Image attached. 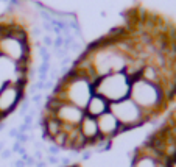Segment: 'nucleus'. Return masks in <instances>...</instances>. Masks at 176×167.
<instances>
[{"label": "nucleus", "instance_id": "obj_6", "mask_svg": "<svg viewBox=\"0 0 176 167\" xmlns=\"http://www.w3.org/2000/svg\"><path fill=\"white\" fill-rule=\"evenodd\" d=\"M25 97V85L6 80L0 85V119H5L19 108Z\"/></svg>", "mask_w": 176, "mask_h": 167}, {"label": "nucleus", "instance_id": "obj_8", "mask_svg": "<svg viewBox=\"0 0 176 167\" xmlns=\"http://www.w3.org/2000/svg\"><path fill=\"white\" fill-rule=\"evenodd\" d=\"M78 130H80L81 136L86 139L87 147H92V145L98 141V137H100V134H98V127H97V119L90 117L87 114H84L83 120L80 122Z\"/></svg>", "mask_w": 176, "mask_h": 167}, {"label": "nucleus", "instance_id": "obj_11", "mask_svg": "<svg viewBox=\"0 0 176 167\" xmlns=\"http://www.w3.org/2000/svg\"><path fill=\"white\" fill-rule=\"evenodd\" d=\"M11 155H13V152L8 150V148H3V150L0 152V158H2V159H10Z\"/></svg>", "mask_w": 176, "mask_h": 167}, {"label": "nucleus", "instance_id": "obj_18", "mask_svg": "<svg viewBox=\"0 0 176 167\" xmlns=\"http://www.w3.org/2000/svg\"><path fill=\"white\" fill-rule=\"evenodd\" d=\"M0 120H2V119H0Z\"/></svg>", "mask_w": 176, "mask_h": 167}, {"label": "nucleus", "instance_id": "obj_3", "mask_svg": "<svg viewBox=\"0 0 176 167\" xmlns=\"http://www.w3.org/2000/svg\"><path fill=\"white\" fill-rule=\"evenodd\" d=\"M131 81L133 80L125 72L109 73V75L97 78V81L94 83V92L105 97L109 103H114V101L129 97Z\"/></svg>", "mask_w": 176, "mask_h": 167}, {"label": "nucleus", "instance_id": "obj_10", "mask_svg": "<svg viewBox=\"0 0 176 167\" xmlns=\"http://www.w3.org/2000/svg\"><path fill=\"white\" fill-rule=\"evenodd\" d=\"M59 150H61V148L53 144V145L49 147V155H52V156H58V155H59Z\"/></svg>", "mask_w": 176, "mask_h": 167}, {"label": "nucleus", "instance_id": "obj_12", "mask_svg": "<svg viewBox=\"0 0 176 167\" xmlns=\"http://www.w3.org/2000/svg\"><path fill=\"white\" fill-rule=\"evenodd\" d=\"M58 162H59V158H58V156H52V155H49V158H47V164L56 165Z\"/></svg>", "mask_w": 176, "mask_h": 167}, {"label": "nucleus", "instance_id": "obj_9", "mask_svg": "<svg viewBox=\"0 0 176 167\" xmlns=\"http://www.w3.org/2000/svg\"><path fill=\"white\" fill-rule=\"evenodd\" d=\"M108 111H109V101L105 97H101V95H98V94H95V92H94V95L89 98L87 105L84 108V114L97 119L101 114L108 113Z\"/></svg>", "mask_w": 176, "mask_h": 167}, {"label": "nucleus", "instance_id": "obj_15", "mask_svg": "<svg viewBox=\"0 0 176 167\" xmlns=\"http://www.w3.org/2000/svg\"><path fill=\"white\" fill-rule=\"evenodd\" d=\"M34 167H49V164H47V161H36Z\"/></svg>", "mask_w": 176, "mask_h": 167}, {"label": "nucleus", "instance_id": "obj_14", "mask_svg": "<svg viewBox=\"0 0 176 167\" xmlns=\"http://www.w3.org/2000/svg\"><path fill=\"white\" fill-rule=\"evenodd\" d=\"M31 100H33V103H39V101L42 100V95L39 94V92H36V94L31 97Z\"/></svg>", "mask_w": 176, "mask_h": 167}, {"label": "nucleus", "instance_id": "obj_2", "mask_svg": "<svg viewBox=\"0 0 176 167\" xmlns=\"http://www.w3.org/2000/svg\"><path fill=\"white\" fill-rule=\"evenodd\" d=\"M129 98L139 108L143 109V113L150 117V120L154 119L156 116H159L167 108V103H168L161 86L153 85V83L145 81L142 78H136L131 81Z\"/></svg>", "mask_w": 176, "mask_h": 167}, {"label": "nucleus", "instance_id": "obj_5", "mask_svg": "<svg viewBox=\"0 0 176 167\" xmlns=\"http://www.w3.org/2000/svg\"><path fill=\"white\" fill-rule=\"evenodd\" d=\"M0 56L8 59L16 66L28 67L30 63V42L20 41L11 34H3L0 38Z\"/></svg>", "mask_w": 176, "mask_h": 167}, {"label": "nucleus", "instance_id": "obj_16", "mask_svg": "<svg viewBox=\"0 0 176 167\" xmlns=\"http://www.w3.org/2000/svg\"><path fill=\"white\" fill-rule=\"evenodd\" d=\"M14 167H25V162H24L22 159H17V161L14 162Z\"/></svg>", "mask_w": 176, "mask_h": 167}, {"label": "nucleus", "instance_id": "obj_17", "mask_svg": "<svg viewBox=\"0 0 176 167\" xmlns=\"http://www.w3.org/2000/svg\"><path fill=\"white\" fill-rule=\"evenodd\" d=\"M66 167H80V165H66Z\"/></svg>", "mask_w": 176, "mask_h": 167}, {"label": "nucleus", "instance_id": "obj_13", "mask_svg": "<svg viewBox=\"0 0 176 167\" xmlns=\"http://www.w3.org/2000/svg\"><path fill=\"white\" fill-rule=\"evenodd\" d=\"M8 134H10V137H17V136H19V130H17V128H11L10 130V131H8Z\"/></svg>", "mask_w": 176, "mask_h": 167}, {"label": "nucleus", "instance_id": "obj_7", "mask_svg": "<svg viewBox=\"0 0 176 167\" xmlns=\"http://www.w3.org/2000/svg\"><path fill=\"white\" fill-rule=\"evenodd\" d=\"M97 127H98V134L105 141H112L115 136L123 133L122 125L118 124V120L114 117L112 113H105L100 117H97Z\"/></svg>", "mask_w": 176, "mask_h": 167}, {"label": "nucleus", "instance_id": "obj_1", "mask_svg": "<svg viewBox=\"0 0 176 167\" xmlns=\"http://www.w3.org/2000/svg\"><path fill=\"white\" fill-rule=\"evenodd\" d=\"M94 95V83L89 78L80 75L72 67L64 73V77L53 89L52 97L61 101H67L81 109H84L89 98Z\"/></svg>", "mask_w": 176, "mask_h": 167}, {"label": "nucleus", "instance_id": "obj_4", "mask_svg": "<svg viewBox=\"0 0 176 167\" xmlns=\"http://www.w3.org/2000/svg\"><path fill=\"white\" fill-rule=\"evenodd\" d=\"M109 113L114 114V117L118 120V124L122 125L123 131L139 128L145 125L146 122H150V117L143 113V109L139 108L129 97L114 101V103H109Z\"/></svg>", "mask_w": 176, "mask_h": 167}]
</instances>
